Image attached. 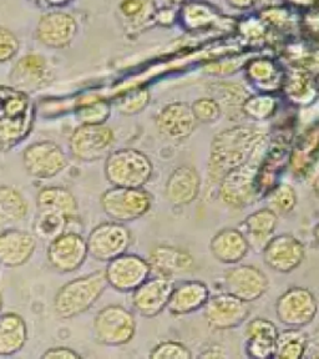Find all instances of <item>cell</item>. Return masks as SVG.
I'll list each match as a JSON object with an SVG mask.
<instances>
[{"mask_svg": "<svg viewBox=\"0 0 319 359\" xmlns=\"http://www.w3.org/2000/svg\"><path fill=\"white\" fill-rule=\"evenodd\" d=\"M179 15L186 28L196 29L208 22L211 13L201 3H187L182 6Z\"/></svg>", "mask_w": 319, "mask_h": 359, "instance_id": "obj_39", "label": "cell"}, {"mask_svg": "<svg viewBox=\"0 0 319 359\" xmlns=\"http://www.w3.org/2000/svg\"><path fill=\"white\" fill-rule=\"evenodd\" d=\"M201 191V177L197 170L189 165L175 168L165 186V196L177 208L187 206L196 200Z\"/></svg>", "mask_w": 319, "mask_h": 359, "instance_id": "obj_23", "label": "cell"}, {"mask_svg": "<svg viewBox=\"0 0 319 359\" xmlns=\"http://www.w3.org/2000/svg\"><path fill=\"white\" fill-rule=\"evenodd\" d=\"M157 130L170 140L182 141L195 133L197 121L187 102L176 101L163 107L155 118Z\"/></svg>", "mask_w": 319, "mask_h": 359, "instance_id": "obj_19", "label": "cell"}, {"mask_svg": "<svg viewBox=\"0 0 319 359\" xmlns=\"http://www.w3.org/2000/svg\"><path fill=\"white\" fill-rule=\"evenodd\" d=\"M155 0H121L118 13L125 27L129 30H144L151 24H156Z\"/></svg>", "mask_w": 319, "mask_h": 359, "instance_id": "obj_30", "label": "cell"}, {"mask_svg": "<svg viewBox=\"0 0 319 359\" xmlns=\"http://www.w3.org/2000/svg\"><path fill=\"white\" fill-rule=\"evenodd\" d=\"M28 341V325L20 314H0V355H13L20 352Z\"/></svg>", "mask_w": 319, "mask_h": 359, "instance_id": "obj_28", "label": "cell"}, {"mask_svg": "<svg viewBox=\"0 0 319 359\" xmlns=\"http://www.w3.org/2000/svg\"><path fill=\"white\" fill-rule=\"evenodd\" d=\"M168 1L171 4H182V3H186L187 0H168Z\"/></svg>", "mask_w": 319, "mask_h": 359, "instance_id": "obj_48", "label": "cell"}, {"mask_svg": "<svg viewBox=\"0 0 319 359\" xmlns=\"http://www.w3.org/2000/svg\"><path fill=\"white\" fill-rule=\"evenodd\" d=\"M28 212V201L20 191L11 186L0 185V229L22 222Z\"/></svg>", "mask_w": 319, "mask_h": 359, "instance_id": "obj_31", "label": "cell"}, {"mask_svg": "<svg viewBox=\"0 0 319 359\" xmlns=\"http://www.w3.org/2000/svg\"><path fill=\"white\" fill-rule=\"evenodd\" d=\"M172 278L155 276L147 280L133 292V306L142 317L152 318L168 309V301L174 291Z\"/></svg>", "mask_w": 319, "mask_h": 359, "instance_id": "obj_18", "label": "cell"}, {"mask_svg": "<svg viewBox=\"0 0 319 359\" xmlns=\"http://www.w3.org/2000/svg\"><path fill=\"white\" fill-rule=\"evenodd\" d=\"M109 287L104 271L69 280L54 297V311L62 320H72L95 304Z\"/></svg>", "mask_w": 319, "mask_h": 359, "instance_id": "obj_3", "label": "cell"}, {"mask_svg": "<svg viewBox=\"0 0 319 359\" xmlns=\"http://www.w3.org/2000/svg\"><path fill=\"white\" fill-rule=\"evenodd\" d=\"M11 86L25 93L44 89L53 80L50 65L44 56L29 53L19 57L9 75Z\"/></svg>", "mask_w": 319, "mask_h": 359, "instance_id": "obj_16", "label": "cell"}, {"mask_svg": "<svg viewBox=\"0 0 319 359\" xmlns=\"http://www.w3.org/2000/svg\"><path fill=\"white\" fill-rule=\"evenodd\" d=\"M211 297L206 283L201 280H185L175 286L168 309L175 316H185L203 309Z\"/></svg>", "mask_w": 319, "mask_h": 359, "instance_id": "obj_27", "label": "cell"}, {"mask_svg": "<svg viewBox=\"0 0 319 359\" xmlns=\"http://www.w3.org/2000/svg\"><path fill=\"white\" fill-rule=\"evenodd\" d=\"M111 114V107L107 101L99 100L91 102L78 110V118L81 123H105Z\"/></svg>", "mask_w": 319, "mask_h": 359, "instance_id": "obj_37", "label": "cell"}, {"mask_svg": "<svg viewBox=\"0 0 319 359\" xmlns=\"http://www.w3.org/2000/svg\"><path fill=\"white\" fill-rule=\"evenodd\" d=\"M275 101L269 96H254L247 99L243 104V111L253 118H264L275 110Z\"/></svg>", "mask_w": 319, "mask_h": 359, "instance_id": "obj_40", "label": "cell"}, {"mask_svg": "<svg viewBox=\"0 0 319 359\" xmlns=\"http://www.w3.org/2000/svg\"><path fill=\"white\" fill-rule=\"evenodd\" d=\"M3 307H4V303H3V297L0 294V314L3 313Z\"/></svg>", "mask_w": 319, "mask_h": 359, "instance_id": "obj_49", "label": "cell"}, {"mask_svg": "<svg viewBox=\"0 0 319 359\" xmlns=\"http://www.w3.org/2000/svg\"><path fill=\"white\" fill-rule=\"evenodd\" d=\"M72 221L65 215L56 211H38L34 219L33 231L36 238L50 243L65 233Z\"/></svg>", "mask_w": 319, "mask_h": 359, "instance_id": "obj_32", "label": "cell"}, {"mask_svg": "<svg viewBox=\"0 0 319 359\" xmlns=\"http://www.w3.org/2000/svg\"><path fill=\"white\" fill-rule=\"evenodd\" d=\"M115 134L105 123H81L69 139V150L81 163L107 158L114 150Z\"/></svg>", "mask_w": 319, "mask_h": 359, "instance_id": "obj_7", "label": "cell"}, {"mask_svg": "<svg viewBox=\"0 0 319 359\" xmlns=\"http://www.w3.org/2000/svg\"><path fill=\"white\" fill-rule=\"evenodd\" d=\"M29 1L39 8L51 9V8H62V6H67L74 0H29Z\"/></svg>", "mask_w": 319, "mask_h": 359, "instance_id": "obj_44", "label": "cell"}, {"mask_svg": "<svg viewBox=\"0 0 319 359\" xmlns=\"http://www.w3.org/2000/svg\"><path fill=\"white\" fill-rule=\"evenodd\" d=\"M20 43L17 35L11 29L0 25V64L11 62L17 56Z\"/></svg>", "mask_w": 319, "mask_h": 359, "instance_id": "obj_41", "label": "cell"}, {"mask_svg": "<svg viewBox=\"0 0 319 359\" xmlns=\"http://www.w3.org/2000/svg\"><path fill=\"white\" fill-rule=\"evenodd\" d=\"M150 91L147 88H140V89L131 90L126 93L125 95L120 96L116 100V109L118 112L123 115H136L139 112L144 111L147 105L150 104Z\"/></svg>", "mask_w": 319, "mask_h": 359, "instance_id": "obj_35", "label": "cell"}, {"mask_svg": "<svg viewBox=\"0 0 319 359\" xmlns=\"http://www.w3.org/2000/svg\"><path fill=\"white\" fill-rule=\"evenodd\" d=\"M36 250L35 236L27 231L8 229L0 232V264L9 269L20 267L33 257Z\"/></svg>", "mask_w": 319, "mask_h": 359, "instance_id": "obj_22", "label": "cell"}, {"mask_svg": "<svg viewBox=\"0 0 319 359\" xmlns=\"http://www.w3.org/2000/svg\"><path fill=\"white\" fill-rule=\"evenodd\" d=\"M278 216L271 208H264L250 213L243 219L240 230L243 232L251 251L264 252L269 241L275 237Z\"/></svg>", "mask_w": 319, "mask_h": 359, "instance_id": "obj_25", "label": "cell"}, {"mask_svg": "<svg viewBox=\"0 0 319 359\" xmlns=\"http://www.w3.org/2000/svg\"><path fill=\"white\" fill-rule=\"evenodd\" d=\"M313 236L314 240H315V241H317V243H318L319 245V222L318 224H315V227H314Z\"/></svg>", "mask_w": 319, "mask_h": 359, "instance_id": "obj_47", "label": "cell"}, {"mask_svg": "<svg viewBox=\"0 0 319 359\" xmlns=\"http://www.w3.org/2000/svg\"><path fill=\"white\" fill-rule=\"evenodd\" d=\"M203 309L208 325L215 331L237 328L245 323L251 314L250 303L229 292L210 297Z\"/></svg>", "mask_w": 319, "mask_h": 359, "instance_id": "obj_11", "label": "cell"}, {"mask_svg": "<svg viewBox=\"0 0 319 359\" xmlns=\"http://www.w3.org/2000/svg\"><path fill=\"white\" fill-rule=\"evenodd\" d=\"M318 313V301L306 287H291L276 302V316L288 328H302L313 322Z\"/></svg>", "mask_w": 319, "mask_h": 359, "instance_id": "obj_8", "label": "cell"}, {"mask_svg": "<svg viewBox=\"0 0 319 359\" xmlns=\"http://www.w3.org/2000/svg\"><path fill=\"white\" fill-rule=\"evenodd\" d=\"M76 19L65 11H48L39 18L35 38L40 44L50 49H65L78 34Z\"/></svg>", "mask_w": 319, "mask_h": 359, "instance_id": "obj_14", "label": "cell"}, {"mask_svg": "<svg viewBox=\"0 0 319 359\" xmlns=\"http://www.w3.org/2000/svg\"><path fill=\"white\" fill-rule=\"evenodd\" d=\"M267 205L278 217L286 216L297 206L296 190L288 184L276 186L275 189L269 192Z\"/></svg>", "mask_w": 319, "mask_h": 359, "instance_id": "obj_34", "label": "cell"}, {"mask_svg": "<svg viewBox=\"0 0 319 359\" xmlns=\"http://www.w3.org/2000/svg\"><path fill=\"white\" fill-rule=\"evenodd\" d=\"M280 331L272 320L254 318L247 322L245 328V351L253 359L275 358L277 338Z\"/></svg>", "mask_w": 319, "mask_h": 359, "instance_id": "obj_21", "label": "cell"}, {"mask_svg": "<svg viewBox=\"0 0 319 359\" xmlns=\"http://www.w3.org/2000/svg\"><path fill=\"white\" fill-rule=\"evenodd\" d=\"M86 242L91 257L100 262H110L114 258L128 252L133 235L125 224L111 219L94 227Z\"/></svg>", "mask_w": 319, "mask_h": 359, "instance_id": "obj_9", "label": "cell"}, {"mask_svg": "<svg viewBox=\"0 0 319 359\" xmlns=\"http://www.w3.org/2000/svg\"><path fill=\"white\" fill-rule=\"evenodd\" d=\"M175 22V13L171 8H163L157 11L156 24L163 27H170Z\"/></svg>", "mask_w": 319, "mask_h": 359, "instance_id": "obj_43", "label": "cell"}, {"mask_svg": "<svg viewBox=\"0 0 319 359\" xmlns=\"http://www.w3.org/2000/svg\"><path fill=\"white\" fill-rule=\"evenodd\" d=\"M313 191L314 195H315V197H317V200H318L319 201V176H317V179L314 180Z\"/></svg>", "mask_w": 319, "mask_h": 359, "instance_id": "obj_46", "label": "cell"}, {"mask_svg": "<svg viewBox=\"0 0 319 359\" xmlns=\"http://www.w3.org/2000/svg\"><path fill=\"white\" fill-rule=\"evenodd\" d=\"M224 285V292L252 303L269 291V280L262 269L252 264H237L226 272Z\"/></svg>", "mask_w": 319, "mask_h": 359, "instance_id": "obj_15", "label": "cell"}, {"mask_svg": "<svg viewBox=\"0 0 319 359\" xmlns=\"http://www.w3.org/2000/svg\"><path fill=\"white\" fill-rule=\"evenodd\" d=\"M22 163L34 179L48 180L62 172L69 161L62 146L54 141H38L24 150Z\"/></svg>", "mask_w": 319, "mask_h": 359, "instance_id": "obj_10", "label": "cell"}, {"mask_svg": "<svg viewBox=\"0 0 319 359\" xmlns=\"http://www.w3.org/2000/svg\"><path fill=\"white\" fill-rule=\"evenodd\" d=\"M264 264L278 273H291L306 257V248L294 236L283 233L275 236L262 252Z\"/></svg>", "mask_w": 319, "mask_h": 359, "instance_id": "obj_17", "label": "cell"}, {"mask_svg": "<svg viewBox=\"0 0 319 359\" xmlns=\"http://www.w3.org/2000/svg\"><path fill=\"white\" fill-rule=\"evenodd\" d=\"M256 0H229L231 6H237V8H245V6H252Z\"/></svg>", "mask_w": 319, "mask_h": 359, "instance_id": "obj_45", "label": "cell"}, {"mask_svg": "<svg viewBox=\"0 0 319 359\" xmlns=\"http://www.w3.org/2000/svg\"><path fill=\"white\" fill-rule=\"evenodd\" d=\"M210 251L219 264H238L251 248L240 229L226 227L211 238Z\"/></svg>", "mask_w": 319, "mask_h": 359, "instance_id": "obj_26", "label": "cell"}, {"mask_svg": "<svg viewBox=\"0 0 319 359\" xmlns=\"http://www.w3.org/2000/svg\"><path fill=\"white\" fill-rule=\"evenodd\" d=\"M191 107L198 123H216L222 115V107L219 105V101L213 97L197 99Z\"/></svg>", "mask_w": 319, "mask_h": 359, "instance_id": "obj_36", "label": "cell"}, {"mask_svg": "<svg viewBox=\"0 0 319 359\" xmlns=\"http://www.w3.org/2000/svg\"><path fill=\"white\" fill-rule=\"evenodd\" d=\"M136 325V318L130 309L118 304H110L96 313L93 333L99 344L118 347L134 339Z\"/></svg>", "mask_w": 319, "mask_h": 359, "instance_id": "obj_6", "label": "cell"}, {"mask_svg": "<svg viewBox=\"0 0 319 359\" xmlns=\"http://www.w3.org/2000/svg\"><path fill=\"white\" fill-rule=\"evenodd\" d=\"M35 114L28 93L0 85V154L11 151L32 134Z\"/></svg>", "mask_w": 319, "mask_h": 359, "instance_id": "obj_2", "label": "cell"}, {"mask_svg": "<svg viewBox=\"0 0 319 359\" xmlns=\"http://www.w3.org/2000/svg\"><path fill=\"white\" fill-rule=\"evenodd\" d=\"M101 208L109 219L121 224L144 217L151 210L154 197L144 187L112 186L100 197Z\"/></svg>", "mask_w": 319, "mask_h": 359, "instance_id": "obj_5", "label": "cell"}, {"mask_svg": "<svg viewBox=\"0 0 319 359\" xmlns=\"http://www.w3.org/2000/svg\"><path fill=\"white\" fill-rule=\"evenodd\" d=\"M104 272L109 287L118 292H134L151 276L152 269L147 259L126 252L107 262Z\"/></svg>", "mask_w": 319, "mask_h": 359, "instance_id": "obj_12", "label": "cell"}, {"mask_svg": "<svg viewBox=\"0 0 319 359\" xmlns=\"http://www.w3.org/2000/svg\"><path fill=\"white\" fill-rule=\"evenodd\" d=\"M38 211H56L65 215L72 222L78 219L79 205L72 191L60 186H46L36 195Z\"/></svg>", "mask_w": 319, "mask_h": 359, "instance_id": "obj_29", "label": "cell"}, {"mask_svg": "<svg viewBox=\"0 0 319 359\" xmlns=\"http://www.w3.org/2000/svg\"><path fill=\"white\" fill-rule=\"evenodd\" d=\"M150 359H191L192 353L184 343L163 341L152 348Z\"/></svg>", "mask_w": 319, "mask_h": 359, "instance_id": "obj_38", "label": "cell"}, {"mask_svg": "<svg viewBox=\"0 0 319 359\" xmlns=\"http://www.w3.org/2000/svg\"><path fill=\"white\" fill-rule=\"evenodd\" d=\"M105 177L118 187L140 189L151 180V160L140 150L118 149L105 158Z\"/></svg>", "mask_w": 319, "mask_h": 359, "instance_id": "obj_4", "label": "cell"}, {"mask_svg": "<svg viewBox=\"0 0 319 359\" xmlns=\"http://www.w3.org/2000/svg\"><path fill=\"white\" fill-rule=\"evenodd\" d=\"M46 256L53 269L62 273H72L86 262L88 242L78 232L67 231L49 243Z\"/></svg>", "mask_w": 319, "mask_h": 359, "instance_id": "obj_13", "label": "cell"}, {"mask_svg": "<svg viewBox=\"0 0 319 359\" xmlns=\"http://www.w3.org/2000/svg\"><path fill=\"white\" fill-rule=\"evenodd\" d=\"M43 359H80L81 355L69 347H53L49 348L46 352L41 355Z\"/></svg>", "mask_w": 319, "mask_h": 359, "instance_id": "obj_42", "label": "cell"}, {"mask_svg": "<svg viewBox=\"0 0 319 359\" xmlns=\"http://www.w3.org/2000/svg\"><path fill=\"white\" fill-rule=\"evenodd\" d=\"M262 136L251 128L238 126L215 136L208 160V180L219 184L226 175L250 161Z\"/></svg>", "mask_w": 319, "mask_h": 359, "instance_id": "obj_1", "label": "cell"}, {"mask_svg": "<svg viewBox=\"0 0 319 359\" xmlns=\"http://www.w3.org/2000/svg\"><path fill=\"white\" fill-rule=\"evenodd\" d=\"M256 168L247 163L232 170L219 182V197L231 208H245L254 198Z\"/></svg>", "mask_w": 319, "mask_h": 359, "instance_id": "obj_20", "label": "cell"}, {"mask_svg": "<svg viewBox=\"0 0 319 359\" xmlns=\"http://www.w3.org/2000/svg\"><path fill=\"white\" fill-rule=\"evenodd\" d=\"M308 348V338L299 328L280 332L277 338L275 358L301 359Z\"/></svg>", "mask_w": 319, "mask_h": 359, "instance_id": "obj_33", "label": "cell"}, {"mask_svg": "<svg viewBox=\"0 0 319 359\" xmlns=\"http://www.w3.org/2000/svg\"><path fill=\"white\" fill-rule=\"evenodd\" d=\"M147 261L151 266L152 272L168 278L189 273L195 267V258L189 251L168 245L152 248Z\"/></svg>", "mask_w": 319, "mask_h": 359, "instance_id": "obj_24", "label": "cell"}]
</instances>
